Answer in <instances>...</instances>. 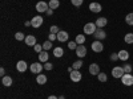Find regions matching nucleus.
<instances>
[{
	"label": "nucleus",
	"mask_w": 133,
	"mask_h": 99,
	"mask_svg": "<svg viewBox=\"0 0 133 99\" xmlns=\"http://www.w3.org/2000/svg\"><path fill=\"white\" fill-rule=\"evenodd\" d=\"M83 30H84V35H95V32L97 30V25L95 23H87Z\"/></svg>",
	"instance_id": "nucleus-1"
},
{
	"label": "nucleus",
	"mask_w": 133,
	"mask_h": 99,
	"mask_svg": "<svg viewBox=\"0 0 133 99\" xmlns=\"http://www.w3.org/2000/svg\"><path fill=\"white\" fill-rule=\"evenodd\" d=\"M43 69H44V65L39 61V62H33V63H31V66H29V70L33 73V74H40L41 71H43Z\"/></svg>",
	"instance_id": "nucleus-2"
},
{
	"label": "nucleus",
	"mask_w": 133,
	"mask_h": 99,
	"mask_svg": "<svg viewBox=\"0 0 133 99\" xmlns=\"http://www.w3.org/2000/svg\"><path fill=\"white\" fill-rule=\"evenodd\" d=\"M121 83L124 86H132L133 85V75L132 73H125L123 77H121Z\"/></svg>",
	"instance_id": "nucleus-3"
},
{
	"label": "nucleus",
	"mask_w": 133,
	"mask_h": 99,
	"mask_svg": "<svg viewBox=\"0 0 133 99\" xmlns=\"http://www.w3.org/2000/svg\"><path fill=\"white\" fill-rule=\"evenodd\" d=\"M43 23H44V19L40 16V15H37V16H35V17H32V20H31V27H33V28H40L41 25H43Z\"/></svg>",
	"instance_id": "nucleus-4"
},
{
	"label": "nucleus",
	"mask_w": 133,
	"mask_h": 99,
	"mask_svg": "<svg viewBox=\"0 0 133 99\" xmlns=\"http://www.w3.org/2000/svg\"><path fill=\"white\" fill-rule=\"evenodd\" d=\"M125 74L124 71V68L123 66H115V68L112 69V75H113V78H120L121 79V77H123Z\"/></svg>",
	"instance_id": "nucleus-5"
},
{
	"label": "nucleus",
	"mask_w": 133,
	"mask_h": 99,
	"mask_svg": "<svg viewBox=\"0 0 133 99\" xmlns=\"http://www.w3.org/2000/svg\"><path fill=\"white\" fill-rule=\"evenodd\" d=\"M91 48H92V50H93L95 53H101V52L104 50V44H103L101 41L96 40V41H93V42H92Z\"/></svg>",
	"instance_id": "nucleus-6"
},
{
	"label": "nucleus",
	"mask_w": 133,
	"mask_h": 99,
	"mask_svg": "<svg viewBox=\"0 0 133 99\" xmlns=\"http://www.w3.org/2000/svg\"><path fill=\"white\" fill-rule=\"evenodd\" d=\"M69 77H71V81H72V82H80V81L83 79V74H81V71L75 70V69L69 73Z\"/></svg>",
	"instance_id": "nucleus-7"
},
{
	"label": "nucleus",
	"mask_w": 133,
	"mask_h": 99,
	"mask_svg": "<svg viewBox=\"0 0 133 99\" xmlns=\"http://www.w3.org/2000/svg\"><path fill=\"white\" fill-rule=\"evenodd\" d=\"M48 8H49V5H48V3H45V2H43V0H40V2L36 4V11L39 13H45L47 11H48Z\"/></svg>",
	"instance_id": "nucleus-8"
},
{
	"label": "nucleus",
	"mask_w": 133,
	"mask_h": 99,
	"mask_svg": "<svg viewBox=\"0 0 133 99\" xmlns=\"http://www.w3.org/2000/svg\"><path fill=\"white\" fill-rule=\"evenodd\" d=\"M95 38L96 40H98V41H101V40H105V37H107V33H105V30L103 29V28H97V30L95 32Z\"/></svg>",
	"instance_id": "nucleus-9"
},
{
	"label": "nucleus",
	"mask_w": 133,
	"mask_h": 99,
	"mask_svg": "<svg viewBox=\"0 0 133 99\" xmlns=\"http://www.w3.org/2000/svg\"><path fill=\"white\" fill-rule=\"evenodd\" d=\"M101 9H103V7H101V4H100V3L93 2V3L89 4V11H91V12H93V13H100V12H101Z\"/></svg>",
	"instance_id": "nucleus-10"
},
{
	"label": "nucleus",
	"mask_w": 133,
	"mask_h": 99,
	"mask_svg": "<svg viewBox=\"0 0 133 99\" xmlns=\"http://www.w3.org/2000/svg\"><path fill=\"white\" fill-rule=\"evenodd\" d=\"M27 69H28V63H27L25 61H17V63H16V70H17L19 73H24V71H27Z\"/></svg>",
	"instance_id": "nucleus-11"
},
{
	"label": "nucleus",
	"mask_w": 133,
	"mask_h": 99,
	"mask_svg": "<svg viewBox=\"0 0 133 99\" xmlns=\"http://www.w3.org/2000/svg\"><path fill=\"white\" fill-rule=\"evenodd\" d=\"M76 56L79 58H84L87 56V48L84 45H79L76 48Z\"/></svg>",
	"instance_id": "nucleus-12"
},
{
	"label": "nucleus",
	"mask_w": 133,
	"mask_h": 99,
	"mask_svg": "<svg viewBox=\"0 0 133 99\" xmlns=\"http://www.w3.org/2000/svg\"><path fill=\"white\" fill-rule=\"evenodd\" d=\"M88 70H89V74H92V75H98L100 73H101L100 71V66L97 63H91Z\"/></svg>",
	"instance_id": "nucleus-13"
},
{
	"label": "nucleus",
	"mask_w": 133,
	"mask_h": 99,
	"mask_svg": "<svg viewBox=\"0 0 133 99\" xmlns=\"http://www.w3.org/2000/svg\"><path fill=\"white\" fill-rule=\"evenodd\" d=\"M96 25H97V28H105L107 27V24H108V19L107 17H98V19H96V23H95Z\"/></svg>",
	"instance_id": "nucleus-14"
},
{
	"label": "nucleus",
	"mask_w": 133,
	"mask_h": 99,
	"mask_svg": "<svg viewBox=\"0 0 133 99\" xmlns=\"http://www.w3.org/2000/svg\"><path fill=\"white\" fill-rule=\"evenodd\" d=\"M24 42H25V45H28V46H35L36 44H37V42H36V37L32 36V35L27 36L25 40H24Z\"/></svg>",
	"instance_id": "nucleus-15"
},
{
	"label": "nucleus",
	"mask_w": 133,
	"mask_h": 99,
	"mask_svg": "<svg viewBox=\"0 0 133 99\" xmlns=\"http://www.w3.org/2000/svg\"><path fill=\"white\" fill-rule=\"evenodd\" d=\"M68 33H66L65 30H60L59 33H57V41H60V42H65V41H68Z\"/></svg>",
	"instance_id": "nucleus-16"
},
{
	"label": "nucleus",
	"mask_w": 133,
	"mask_h": 99,
	"mask_svg": "<svg viewBox=\"0 0 133 99\" xmlns=\"http://www.w3.org/2000/svg\"><path fill=\"white\" fill-rule=\"evenodd\" d=\"M48 58H49V54H48V52H47V50H43V52L39 54V61H40L41 63L48 62Z\"/></svg>",
	"instance_id": "nucleus-17"
},
{
	"label": "nucleus",
	"mask_w": 133,
	"mask_h": 99,
	"mask_svg": "<svg viewBox=\"0 0 133 99\" xmlns=\"http://www.w3.org/2000/svg\"><path fill=\"white\" fill-rule=\"evenodd\" d=\"M118 60L120 61H128L129 60V52L128 50H120L118 52Z\"/></svg>",
	"instance_id": "nucleus-18"
},
{
	"label": "nucleus",
	"mask_w": 133,
	"mask_h": 99,
	"mask_svg": "<svg viewBox=\"0 0 133 99\" xmlns=\"http://www.w3.org/2000/svg\"><path fill=\"white\" fill-rule=\"evenodd\" d=\"M47 81H48V78H47V75L45 74H37V77H36V82L39 83V85H45L47 83Z\"/></svg>",
	"instance_id": "nucleus-19"
},
{
	"label": "nucleus",
	"mask_w": 133,
	"mask_h": 99,
	"mask_svg": "<svg viewBox=\"0 0 133 99\" xmlns=\"http://www.w3.org/2000/svg\"><path fill=\"white\" fill-rule=\"evenodd\" d=\"M2 82H3V86H5V87H9V86H12V78H11L9 75H5V77H3L2 78Z\"/></svg>",
	"instance_id": "nucleus-20"
},
{
	"label": "nucleus",
	"mask_w": 133,
	"mask_h": 99,
	"mask_svg": "<svg viewBox=\"0 0 133 99\" xmlns=\"http://www.w3.org/2000/svg\"><path fill=\"white\" fill-rule=\"evenodd\" d=\"M53 56L56 57V58H60V57H63L64 56V49L63 48H53Z\"/></svg>",
	"instance_id": "nucleus-21"
},
{
	"label": "nucleus",
	"mask_w": 133,
	"mask_h": 99,
	"mask_svg": "<svg viewBox=\"0 0 133 99\" xmlns=\"http://www.w3.org/2000/svg\"><path fill=\"white\" fill-rule=\"evenodd\" d=\"M43 49L44 50H51V49H53V44H52V41H49V40H47L45 42H43Z\"/></svg>",
	"instance_id": "nucleus-22"
},
{
	"label": "nucleus",
	"mask_w": 133,
	"mask_h": 99,
	"mask_svg": "<svg viewBox=\"0 0 133 99\" xmlns=\"http://www.w3.org/2000/svg\"><path fill=\"white\" fill-rule=\"evenodd\" d=\"M48 5H49V8H52V9L55 11V9H57V8H59V5H60V2H59V0H49Z\"/></svg>",
	"instance_id": "nucleus-23"
},
{
	"label": "nucleus",
	"mask_w": 133,
	"mask_h": 99,
	"mask_svg": "<svg viewBox=\"0 0 133 99\" xmlns=\"http://www.w3.org/2000/svg\"><path fill=\"white\" fill-rule=\"evenodd\" d=\"M85 40H87V38H85V36H84V35H77L75 41L77 42V45H84Z\"/></svg>",
	"instance_id": "nucleus-24"
},
{
	"label": "nucleus",
	"mask_w": 133,
	"mask_h": 99,
	"mask_svg": "<svg viewBox=\"0 0 133 99\" xmlns=\"http://www.w3.org/2000/svg\"><path fill=\"white\" fill-rule=\"evenodd\" d=\"M124 41L127 42V44H133V32L132 33H127V35L124 36Z\"/></svg>",
	"instance_id": "nucleus-25"
},
{
	"label": "nucleus",
	"mask_w": 133,
	"mask_h": 99,
	"mask_svg": "<svg viewBox=\"0 0 133 99\" xmlns=\"http://www.w3.org/2000/svg\"><path fill=\"white\" fill-rule=\"evenodd\" d=\"M125 23H127L128 25H132V27H133V12H132V13H128V15L125 16Z\"/></svg>",
	"instance_id": "nucleus-26"
},
{
	"label": "nucleus",
	"mask_w": 133,
	"mask_h": 99,
	"mask_svg": "<svg viewBox=\"0 0 133 99\" xmlns=\"http://www.w3.org/2000/svg\"><path fill=\"white\" fill-rule=\"evenodd\" d=\"M83 66V61L81 60H79V61H75L73 63H72V69H75V70H79L80 68Z\"/></svg>",
	"instance_id": "nucleus-27"
},
{
	"label": "nucleus",
	"mask_w": 133,
	"mask_h": 99,
	"mask_svg": "<svg viewBox=\"0 0 133 99\" xmlns=\"http://www.w3.org/2000/svg\"><path fill=\"white\" fill-rule=\"evenodd\" d=\"M97 79H98V82H107V79H108V77H107V74L105 73H100L98 75H97Z\"/></svg>",
	"instance_id": "nucleus-28"
},
{
	"label": "nucleus",
	"mask_w": 133,
	"mask_h": 99,
	"mask_svg": "<svg viewBox=\"0 0 133 99\" xmlns=\"http://www.w3.org/2000/svg\"><path fill=\"white\" fill-rule=\"evenodd\" d=\"M25 37H27V36H24V33H23V32H17L16 35H15V38H16L17 41H24Z\"/></svg>",
	"instance_id": "nucleus-29"
},
{
	"label": "nucleus",
	"mask_w": 133,
	"mask_h": 99,
	"mask_svg": "<svg viewBox=\"0 0 133 99\" xmlns=\"http://www.w3.org/2000/svg\"><path fill=\"white\" fill-rule=\"evenodd\" d=\"M123 68H124V71H125V73H132V71H133V66H132L130 63H125Z\"/></svg>",
	"instance_id": "nucleus-30"
},
{
	"label": "nucleus",
	"mask_w": 133,
	"mask_h": 99,
	"mask_svg": "<svg viewBox=\"0 0 133 99\" xmlns=\"http://www.w3.org/2000/svg\"><path fill=\"white\" fill-rule=\"evenodd\" d=\"M71 3H72V5H75V7H81L83 5V3H84V0H71Z\"/></svg>",
	"instance_id": "nucleus-31"
},
{
	"label": "nucleus",
	"mask_w": 133,
	"mask_h": 99,
	"mask_svg": "<svg viewBox=\"0 0 133 99\" xmlns=\"http://www.w3.org/2000/svg\"><path fill=\"white\" fill-rule=\"evenodd\" d=\"M77 46H79V45H77L76 41H69V42H68V48H69L71 50H76Z\"/></svg>",
	"instance_id": "nucleus-32"
},
{
	"label": "nucleus",
	"mask_w": 133,
	"mask_h": 99,
	"mask_svg": "<svg viewBox=\"0 0 133 99\" xmlns=\"http://www.w3.org/2000/svg\"><path fill=\"white\" fill-rule=\"evenodd\" d=\"M33 50H35L37 54H40V53H41L44 49H43V45H40V44H36V45L33 46Z\"/></svg>",
	"instance_id": "nucleus-33"
},
{
	"label": "nucleus",
	"mask_w": 133,
	"mask_h": 99,
	"mask_svg": "<svg viewBox=\"0 0 133 99\" xmlns=\"http://www.w3.org/2000/svg\"><path fill=\"white\" fill-rule=\"evenodd\" d=\"M49 29H51V33H53V35H57V33L61 30V29H59V27H57V25H52Z\"/></svg>",
	"instance_id": "nucleus-34"
},
{
	"label": "nucleus",
	"mask_w": 133,
	"mask_h": 99,
	"mask_svg": "<svg viewBox=\"0 0 133 99\" xmlns=\"http://www.w3.org/2000/svg\"><path fill=\"white\" fill-rule=\"evenodd\" d=\"M53 69V65L51 62H45L44 63V70H47V71H51Z\"/></svg>",
	"instance_id": "nucleus-35"
},
{
	"label": "nucleus",
	"mask_w": 133,
	"mask_h": 99,
	"mask_svg": "<svg viewBox=\"0 0 133 99\" xmlns=\"http://www.w3.org/2000/svg\"><path fill=\"white\" fill-rule=\"evenodd\" d=\"M109 58H110V61H117L118 60V53H112V54H110V56H109Z\"/></svg>",
	"instance_id": "nucleus-36"
},
{
	"label": "nucleus",
	"mask_w": 133,
	"mask_h": 99,
	"mask_svg": "<svg viewBox=\"0 0 133 99\" xmlns=\"http://www.w3.org/2000/svg\"><path fill=\"white\" fill-rule=\"evenodd\" d=\"M48 40H49V41H55V40H57V35H53V33H49Z\"/></svg>",
	"instance_id": "nucleus-37"
},
{
	"label": "nucleus",
	"mask_w": 133,
	"mask_h": 99,
	"mask_svg": "<svg viewBox=\"0 0 133 99\" xmlns=\"http://www.w3.org/2000/svg\"><path fill=\"white\" fill-rule=\"evenodd\" d=\"M0 75H2V78H3V77H5V69L4 68L0 69Z\"/></svg>",
	"instance_id": "nucleus-38"
},
{
	"label": "nucleus",
	"mask_w": 133,
	"mask_h": 99,
	"mask_svg": "<svg viewBox=\"0 0 133 99\" xmlns=\"http://www.w3.org/2000/svg\"><path fill=\"white\" fill-rule=\"evenodd\" d=\"M45 13H47L48 16H52V15H53V9H52V8H48V11H47Z\"/></svg>",
	"instance_id": "nucleus-39"
},
{
	"label": "nucleus",
	"mask_w": 133,
	"mask_h": 99,
	"mask_svg": "<svg viewBox=\"0 0 133 99\" xmlns=\"http://www.w3.org/2000/svg\"><path fill=\"white\" fill-rule=\"evenodd\" d=\"M48 99H59V96H55V95H49Z\"/></svg>",
	"instance_id": "nucleus-40"
},
{
	"label": "nucleus",
	"mask_w": 133,
	"mask_h": 99,
	"mask_svg": "<svg viewBox=\"0 0 133 99\" xmlns=\"http://www.w3.org/2000/svg\"><path fill=\"white\" fill-rule=\"evenodd\" d=\"M31 25V21H25V27H29Z\"/></svg>",
	"instance_id": "nucleus-41"
},
{
	"label": "nucleus",
	"mask_w": 133,
	"mask_h": 99,
	"mask_svg": "<svg viewBox=\"0 0 133 99\" xmlns=\"http://www.w3.org/2000/svg\"><path fill=\"white\" fill-rule=\"evenodd\" d=\"M59 99H65V98H64V95H60V96H59Z\"/></svg>",
	"instance_id": "nucleus-42"
}]
</instances>
